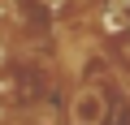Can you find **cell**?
<instances>
[{
  "label": "cell",
  "mask_w": 130,
  "mask_h": 125,
  "mask_svg": "<svg viewBox=\"0 0 130 125\" xmlns=\"http://www.w3.org/2000/svg\"><path fill=\"white\" fill-rule=\"evenodd\" d=\"M70 112H74V125H100V121L108 116V104H104L100 91H78Z\"/></svg>",
  "instance_id": "obj_1"
},
{
  "label": "cell",
  "mask_w": 130,
  "mask_h": 125,
  "mask_svg": "<svg viewBox=\"0 0 130 125\" xmlns=\"http://www.w3.org/2000/svg\"><path fill=\"white\" fill-rule=\"evenodd\" d=\"M104 22H108L117 35H121V30H130V0H117V5L108 9V17H104Z\"/></svg>",
  "instance_id": "obj_2"
}]
</instances>
